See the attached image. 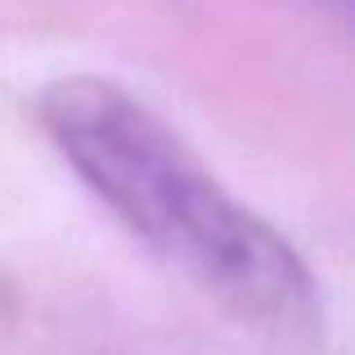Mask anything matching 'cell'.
<instances>
[{
	"mask_svg": "<svg viewBox=\"0 0 355 355\" xmlns=\"http://www.w3.org/2000/svg\"><path fill=\"white\" fill-rule=\"evenodd\" d=\"M36 117L86 189L198 288L270 324L315 311V279L297 248L148 104L104 77H59L41 90Z\"/></svg>",
	"mask_w": 355,
	"mask_h": 355,
	"instance_id": "6da1fadb",
	"label": "cell"
}]
</instances>
